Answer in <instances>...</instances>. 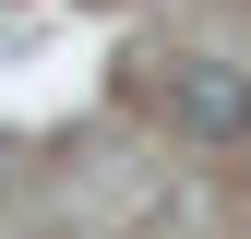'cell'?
I'll return each instance as SVG.
<instances>
[{"mask_svg":"<svg viewBox=\"0 0 251 239\" xmlns=\"http://www.w3.org/2000/svg\"><path fill=\"white\" fill-rule=\"evenodd\" d=\"M168 120L192 143H239L251 132V72H239V60H192V72L168 84Z\"/></svg>","mask_w":251,"mask_h":239,"instance_id":"6da1fadb","label":"cell"}]
</instances>
